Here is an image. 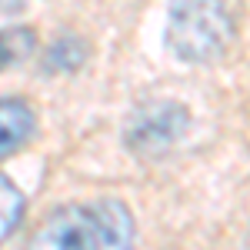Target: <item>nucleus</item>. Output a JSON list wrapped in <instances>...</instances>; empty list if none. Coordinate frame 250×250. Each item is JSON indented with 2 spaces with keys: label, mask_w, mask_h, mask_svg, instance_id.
Segmentation results:
<instances>
[{
  "label": "nucleus",
  "mask_w": 250,
  "mask_h": 250,
  "mask_svg": "<svg viewBox=\"0 0 250 250\" xmlns=\"http://www.w3.org/2000/svg\"><path fill=\"white\" fill-rule=\"evenodd\" d=\"M233 23L224 0H173L167 14V47L180 60L204 63L224 54Z\"/></svg>",
  "instance_id": "1"
},
{
  "label": "nucleus",
  "mask_w": 250,
  "mask_h": 250,
  "mask_svg": "<svg viewBox=\"0 0 250 250\" xmlns=\"http://www.w3.org/2000/svg\"><path fill=\"white\" fill-rule=\"evenodd\" d=\"M187 110L180 107V104H173V100H157L150 107H144V110H137L130 117V124H127V147L137 150V154H164V150H170L173 144L184 137L187 130Z\"/></svg>",
  "instance_id": "2"
},
{
  "label": "nucleus",
  "mask_w": 250,
  "mask_h": 250,
  "mask_svg": "<svg viewBox=\"0 0 250 250\" xmlns=\"http://www.w3.org/2000/svg\"><path fill=\"white\" fill-rule=\"evenodd\" d=\"M27 250H100L90 204H70L54 210L27 240Z\"/></svg>",
  "instance_id": "3"
},
{
  "label": "nucleus",
  "mask_w": 250,
  "mask_h": 250,
  "mask_svg": "<svg viewBox=\"0 0 250 250\" xmlns=\"http://www.w3.org/2000/svg\"><path fill=\"white\" fill-rule=\"evenodd\" d=\"M97 220V237H100V250H130L134 247V217L130 210L114 200V197H104L90 204Z\"/></svg>",
  "instance_id": "4"
},
{
  "label": "nucleus",
  "mask_w": 250,
  "mask_h": 250,
  "mask_svg": "<svg viewBox=\"0 0 250 250\" xmlns=\"http://www.w3.org/2000/svg\"><path fill=\"white\" fill-rule=\"evenodd\" d=\"M30 134H34V110L17 97H3L0 100V160L10 157L20 144H27Z\"/></svg>",
  "instance_id": "5"
},
{
  "label": "nucleus",
  "mask_w": 250,
  "mask_h": 250,
  "mask_svg": "<svg viewBox=\"0 0 250 250\" xmlns=\"http://www.w3.org/2000/svg\"><path fill=\"white\" fill-rule=\"evenodd\" d=\"M20 217H23V193L7 173H0V244L17 230Z\"/></svg>",
  "instance_id": "6"
},
{
  "label": "nucleus",
  "mask_w": 250,
  "mask_h": 250,
  "mask_svg": "<svg viewBox=\"0 0 250 250\" xmlns=\"http://www.w3.org/2000/svg\"><path fill=\"white\" fill-rule=\"evenodd\" d=\"M83 57H87V47H83L80 40H74V37L57 40L54 50H50V63L60 67V70H74V67H80Z\"/></svg>",
  "instance_id": "7"
},
{
  "label": "nucleus",
  "mask_w": 250,
  "mask_h": 250,
  "mask_svg": "<svg viewBox=\"0 0 250 250\" xmlns=\"http://www.w3.org/2000/svg\"><path fill=\"white\" fill-rule=\"evenodd\" d=\"M3 63H10V57H7V43H3V34H0V67Z\"/></svg>",
  "instance_id": "8"
},
{
  "label": "nucleus",
  "mask_w": 250,
  "mask_h": 250,
  "mask_svg": "<svg viewBox=\"0 0 250 250\" xmlns=\"http://www.w3.org/2000/svg\"><path fill=\"white\" fill-rule=\"evenodd\" d=\"M244 250H250V233H247V244H244Z\"/></svg>",
  "instance_id": "9"
}]
</instances>
